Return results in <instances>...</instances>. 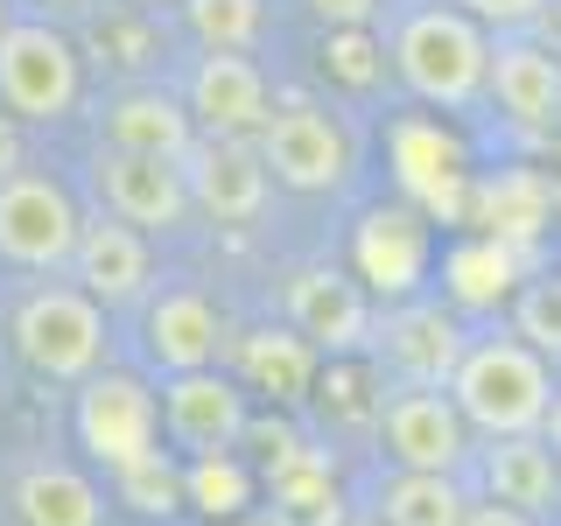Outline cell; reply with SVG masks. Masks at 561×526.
<instances>
[{"label": "cell", "instance_id": "obj_1", "mask_svg": "<svg viewBox=\"0 0 561 526\" xmlns=\"http://www.w3.org/2000/svg\"><path fill=\"white\" fill-rule=\"evenodd\" d=\"M443 393L470 421V435H540L554 408V365L519 330L513 338H478V344H463Z\"/></svg>", "mask_w": 561, "mask_h": 526}, {"label": "cell", "instance_id": "obj_2", "mask_svg": "<svg viewBox=\"0 0 561 526\" xmlns=\"http://www.w3.org/2000/svg\"><path fill=\"white\" fill-rule=\"evenodd\" d=\"M491 28H478L463 8H414L393 35V70L428 105H470L484 99Z\"/></svg>", "mask_w": 561, "mask_h": 526}, {"label": "cell", "instance_id": "obj_3", "mask_svg": "<svg viewBox=\"0 0 561 526\" xmlns=\"http://www.w3.org/2000/svg\"><path fill=\"white\" fill-rule=\"evenodd\" d=\"M84 92L78 43L49 22H8L0 28V113L8 119H70V105Z\"/></svg>", "mask_w": 561, "mask_h": 526}, {"label": "cell", "instance_id": "obj_4", "mask_svg": "<svg viewBox=\"0 0 561 526\" xmlns=\"http://www.w3.org/2000/svg\"><path fill=\"white\" fill-rule=\"evenodd\" d=\"M14 351L43 379H92L105 365V309L84 288H35L14 309Z\"/></svg>", "mask_w": 561, "mask_h": 526}, {"label": "cell", "instance_id": "obj_5", "mask_svg": "<svg viewBox=\"0 0 561 526\" xmlns=\"http://www.w3.org/2000/svg\"><path fill=\"white\" fill-rule=\"evenodd\" d=\"M253 148H260V162H267L274 183L309 190V197H316V190H337L344 175H351V140H344V127L323 113V105H309V99L267 105Z\"/></svg>", "mask_w": 561, "mask_h": 526}, {"label": "cell", "instance_id": "obj_6", "mask_svg": "<svg viewBox=\"0 0 561 526\" xmlns=\"http://www.w3.org/2000/svg\"><path fill=\"white\" fill-rule=\"evenodd\" d=\"M373 428L400 470H443V478H456L470 456V421L456 414V400L443 386H393V393H379Z\"/></svg>", "mask_w": 561, "mask_h": 526}, {"label": "cell", "instance_id": "obj_7", "mask_svg": "<svg viewBox=\"0 0 561 526\" xmlns=\"http://www.w3.org/2000/svg\"><path fill=\"white\" fill-rule=\"evenodd\" d=\"M78 204L64 197V183L35 169H14L0 183V260L14 267H35V274H57L70 267V245H78Z\"/></svg>", "mask_w": 561, "mask_h": 526}, {"label": "cell", "instance_id": "obj_8", "mask_svg": "<svg viewBox=\"0 0 561 526\" xmlns=\"http://www.w3.org/2000/svg\"><path fill=\"white\" fill-rule=\"evenodd\" d=\"M175 169H183L190 210H204V218H218V225H253L260 210H267V183H274V175H267V162H260L253 140L197 134Z\"/></svg>", "mask_w": 561, "mask_h": 526}, {"label": "cell", "instance_id": "obj_9", "mask_svg": "<svg viewBox=\"0 0 561 526\" xmlns=\"http://www.w3.org/2000/svg\"><path fill=\"white\" fill-rule=\"evenodd\" d=\"M288 330L316 344V358H358L373 344V295L337 267H302L288 281Z\"/></svg>", "mask_w": 561, "mask_h": 526}, {"label": "cell", "instance_id": "obj_10", "mask_svg": "<svg viewBox=\"0 0 561 526\" xmlns=\"http://www.w3.org/2000/svg\"><path fill=\"white\" fill-rule=\"evenodd\" d=\"M78 386H84V393H78V443L92 449L105 470H119V464H134L140 449H154L162 400H154L140 379L92 373V379H78Z\"/></svg>", "mask_w": 561, "mask_h": 526}, {"label": "cell", "instance_id": "obj_11", "mask_svg": "<svg viewBox=\"0 0 561 526\" xmlns=\"http://www.w3.org/2000/svg\"><path fill=\"white\" fill-rule=\"evenodd\" d=\"M99 197L134 232H175L190 218L183 169L154 162V155H127V148H99Z\"/></svg>", "mask_w": 561, "mask_h": 526}, {"label": "cell", "instance_id": "obj_12", "mask_svg": "<svg viewBox=\"0 0 561 526\" xmlns=\"http://www.w3.org/2000/svg\"><path fill=\"white\" fill-rule=\"evenodd\" d=\"M267 119V78L245 49H204V64L190 70V127L225 134V140H253Z\"/></svg>", "mask_w": 561, "mask_h": 526}, {"label": "cell", "instance_id": "obj_13", "mask_svg": "<svg viewBox=\"0 0 561 526\" xmlns=\"http://www.w3.org/2000/svg\"><path fill=\"white\" fill-rule=\"evenodd\" d=\"M162 421H169V443L190 456H225L245 435V393L232 379L204 373H169L162 386Z\"/></svg>", "mask_w": 561, "mask_h": 526}, {"label": "cell", "instance_id": "obj_14", "mask_svg": "<svg viewBox=\"0 0 561 526\" xmlns=\"http://www.w3.org/2000/svg\"><path fill=\"white\" fill-rule=\"evenodd\" d=\"M484 92L499 99L505 119L519 127H561V49L554 43H491V64H484Z\"/></svg>", "mask_w": 561, "mask_h": 526}, {"label": "cell", "instance_id": "obj_15", "mask_svg": "<svg viewBox=\"0 0 561 526\" xmlns=\"http://www.w3.org/2000/svg\"><path fill=\"white\" fill-rule=\"evenodd\" d=\"M379 358L400 373V386H449L463 358V330L443 302H400L379 323Z\"/></svg>", "mask_w": 561, "mask_h": 526}, {"label": "cell", "instance_id": "obj_16", "mask_svg": "<svg viewBox=\"0 0 561 526\" xmlns=\"http://www.w3.org/2000/svg\"><path fill=\"white\" fill-rule=\"evenodd\" d=\"M70 281H78L99 309L140 302V288H148V239L119 218H84L78 245H70Z\"/></svg>", "mask_w": 561, "mask_h": 526}, {"label": "cell", "instance_id": "obj_17", "mask_svg": "<svg viewBox=\"0 0 561 526\" xmlns=\"http://www.w3.org/2000/svg\"><path fill=\"white\" fill-rule=\"evenodd\" d=\"M421 267H428V225L414 210H373L358 225V281L386 302H408Z\"/></svg>", "mask_w": 561, "mask_h": 526}, {"label": "cell", "instance_id": "obj_18", "mask_svg": "<svg viewBox=\"0 0 561 526\" xmlns=\"http://www.w3.org/2000/svg\"><path fill=\"white\" fill-rule=\"evenodd\" d=\"M484 484H491V505H513L526 519L554 513L561 505V456L548 449V435H491Z\"/></svg>", "mask_w": 561, "mask_h": 526}, {"label": "cell", "instance_id": "obj_19", "mask_svg": "<svg viewBox=\"0 0 561 526\" xmlns=\"http://www.w3.org/2000/svg\"><path fill=\"white\" fill-rule=\"evenodd\" d=\"M148 351H154L162 373H204V365H218V351H225L218 309H210L197 288L162 295V302L148 309Z\"/></svg>", "mask_w": 561, "mask_h": 526}, {"label": "cell", "instance_id": "obj_20", "mask_svg": "<svg viewBox=\"0 0 561 526\" xmlns=\"http://www.w3.org/2000/svg\"><path fill=\"white\" fill-rule=\"evenodd\" d=\"M197 127H190V105L169 92H119L105 105V148L127 155H154V162H183Z\"/></svg>", "mask_w": 561, "mask_h": 526}, {"label": "cell", "instance_id": "obj_21", "mask_svg": "<svg viewBox=\"0 0 561 526\" xmlns=\"http://www.w3.org/2000/svg\"><path fill=\"white\" fill-rule=\"evenodd\" d=\"M239 379L253 386V393L267 400H309L316 386V344L295 338V330H253V338H239Z\"/></svg>", "mask_w": 561, "mask_h": 526}, {"label": "cell", "instance_id": "obj_22", "mask_svg": "<svg viewBox=\"0 0 561 526\" xmlns=\"http://www.w3.org/2000/svg\"><path fill=\"white\" fill-rule=\"evenodd\" d=\"M14 513H22V526H99L105 499H99V484L78 478L70 464H35V470H22V484H14Z\"/></svg>", "mask_w": 561, "mask_h": 526}, {"label": "cell", "instance_id": "obj_23", "mask_svg": "<svg viewBox=\"0 0 561 526\" xmlns=\"http://www.w3.org/2000/svg\"><path fill=\"white\" fill-rule=\"evenodd\" d=\"M267 484H274V513L288 526H337V478H330L323 449H302V443L274 449Z\"/></svg>", "mask_w": 561, "mask_h": 526}, {"label": "cell", "instance_id": "obj_24", "mask_svg": "<svg viewBox=\"0 0 561 526\" xmlns=\"http://www.w3.org/2000/svg\"><path fill=\"white\" fill-rule=\"evenodd\" d=\"M470 499L443 470H400L379 484V526H463Z\"/></svg>", "mask_w": 561, "mask_h": 526}, {"label": "cell", "instance_id": "obj_25", "mask_svg": "<svg viewBox=\"0 0 561 526\" xmlns=\"http://www.w3.org/2000/svg\"><path fill=\"white\" fill-rule=\"evenodd\" d=\"M519 253L505 239H478V245H456L449 253V302L456 309H491L499 295H513Z\"/></svg>", "mask_w": 561, "mask_h": 526}, {"label": "cell", "instance_id": "obj_26", "mask_svg": "<svg viewBox=\"0 0 561 526\" xmlns=\"http://www.w3.org/2000/svg\"><path fill=\"white\" fill-rule=\"evenodd\" d=\"M113 491H119V505H134L140 519H169V513H183V464L162 456V449H140L134 464L113 470Z\"/></svg>", "mask_w": 561, "mask_h": 526}, {"label": "cell", "instance_id": "obj_27", "mask_svg": "<svg viewBox=\"0 0 561 526\" xmlns=\"http://www.w3.org/2000/svg\"><path fill=\"white\" fill-rule=\"evenodd\" d=\"M245 499H253V478L232 464V449L197 456V464L183 470V505H197V513H210V519H239Z\"/></svg>", "mask_w": 561, "mask_h": 526}, {"label": "cell", "instance_id": "obj_28", "mask_svg": "<svg viewBox=\"0 0 561 526\" xmlns=\"http://www.w3.org/2000/svg\"><path fill=\"white\" fill-rule=\"evenodd\" d=\"M183 14H190V28H197L204 49H253L260 22H267L260 0H183Z\"/></svg>", "mask_w": 561, "mask_h": 526}, {"label": "cell", "instance_id": "obj_29", "mask_svg": "<svg viewBox=\"0 0 561 526\" xmlns=\"http://www.w3.org/2000/svg\"><path fill=\"white\" fill-rule=\"evenodd\" d=\"M478 218L491 225V239H505V245H513V239H526V232L540 225V183H526V175H513L505 190H484V197H478Z\"/></svg>", "mask_w": 561, "mask_h": 526}, {"label": "cell", "instance_id": "obj_30", "mask_svg": "<svg viewBox=\"0 0 561 526\" xmlns=\"http://www.w3.org/2000/svg\"><path fill=\"white\" fill-rule=\"evenodd\" d=\"M519 338L534 351H561V281H540L519 295Z\"/></svg>", "mask_w": 561, "mask_h": 526}, {"label": "cell", "instance_id": "obj_31", "mask_svg": "<svg viewBox=\"0 0 561 526\" xmlns=\"http://www.w3.org/2000/svg\"><path fill=\"white\" fill-rule=\"evenodd\" d=\"M330 70H337L344 84H358V92H365V84H373L386 64H379V49H373V35H365V28H330Z\"/></svg>", "mask_w": 561, "mask_h": 526}, {"label": "cell", "instance_id": "obj_32", "mask_svg": "<svg viewBox=\"0 0 561 526\" xmlns=\"http://www.w3.org/2000/svg\"><path fill=\"white\" fill-rule=\"evenodd\" d=\"M449 8H463L478 28H491V35H519L526 22H540V8L548 0H449Z\"/></svg>", "mask_w": 561, "mask_h": 526}, {"label": "cell", "instance_id": "obj_33", "mask_svg": "<svg viewBox=\"0 0 561 526\" xmlns=\"http://www.w3.org/2000/svg\"><path fill=\"white\" fill-rule=\"evenodd\" d=\"M323 28H373L379 22V0H302Z\"/></svg>", "mask_w": 561, "mask_h": 526}, {"label": "cell", "instance_id": "obj_34", "mask_svg": "<svg viewBox=\"0 0 561 526\" xmlns=\"http://www.w3.org/2000/svg\"><path fill=\"white\" fill-rule=\"evenodd\" d=\"M463 526H534L526 513H513V505H470Z\"/></svg>", "mask_w": 561, "mask_h": 526}, {"label": "cell", "instance_id": "obj_35", "mask_svg": "<svg viewBox=\"0 0 561 526\" xmlns=\"http://www.w3.org/2000/svg\"><path fill=\"white\" fill-rule=\"evenodd\" d=\"M14 169H22V134H14V119L0 113V183H8Z\"/></svg>", "mask_w": 561, "mask_h": 526}, {"label": "cell", "instance_id": "obj_36", "mask_svg": "<svg viewBox=\"0 0 561 526\" xmlns=\"http://www.w3.org/2000/svg\"><path fill=\"white\" fill-rule=\"evenodd\" d=\"M540 435H548V449L561 456V393H554V408H548V428H540Z\"/></svg>", "mask_w": 561, "mask_h": 526}, {"label": "cell", "instance_id": "obj_37", "mask_svg": "<svg viewBox=\"0 0 561 526\" xmlns=\"http://www.w3.org/2000/svg\"><path fill=\"white\" fill-rule=\"evenodd\" d=\"M232 526H288V519H280V513H274V519H245V513H239Z\"/></svg>", "mask_w": 561, "mask_h": 526}, {"label": "cell", "instance_id": "obj_38", "mask_svg": "<svg viewBox=\"0 0 561 526\" xmlns=\"http://www.w3.org/2000/svg\"><path fill=\"white\" fill-rule=\"evenodd\" d=\"M49 8H84V0H49Z\"/></svg>", "mask_w": 561, "mask_h": 526}, {"label": "cell", "instance_id": "obj_39", "mask_svg": "<svg viewBox=\"0 0 561 526\" xmlns=\"http://www.w3.org/2000/svg\"><path fill=\"white\" fill-rule=\"evenodd\" d=\"M8 22H14V14H8V0H0V28H8Z\"/></svg>", "mask_w": 561, "mask_h": 526}, {"label": "cell", "instance_id": "obj_40", "mask_svg": "<svg viewBox=\"0 0 561 526\" xmlns=\"http://www.w3.org/2000/svg\"><path fill=\"white\" fill-rule=\"evenodd\" d=\"M148 8H154V0H148Z\"/></svg>", "mask_w": 561, "mask_h": 526}]
</instances>
